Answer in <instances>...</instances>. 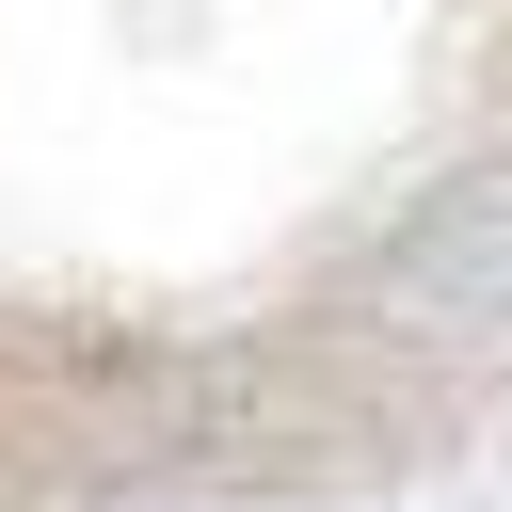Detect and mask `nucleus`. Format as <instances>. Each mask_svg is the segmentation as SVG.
Returning <instances> with one entry per match:
<instances>
[{"label":"nucleus","instance_id":"1","mask_svg":"<svg viewBox=\"0 0 512 512\" xmlns=\"http://www.w3.org/2000/svg\"><path fill=\"white\" fill-rule=\"evenodd\" d=\"M512 320V0H0V496L352 464Z\"/></svg>","mask_w":512,"mask_h":512}]
</instances>
